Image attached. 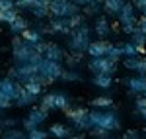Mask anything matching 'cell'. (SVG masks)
I'll list each match as a JSON object with an SVG mask.
<instances>
[{
    "label": "cell",
    "instance_id": "obj_1",
    "mask_svg": "<svg viewBox=\"0 0 146 139\" xmlns=\"http://www.w3.org/2000/svg\"><path fill=\"white\" fill-rule=\"evenodd\" d=\"M41 53L35 51L33 43H27L23 41L22 35H16L12 39V59H14V65H23V63H31L37 65L41 61Z\"/></svg>",
    "mask_w": 146,
    "mask_h": 139
},
{
    "label": "cell",
    "instance_id": "obj_2",
    "mask_svg": "<svg viewBox=\"0 0 146 139\" xmlns=\"http://www.w3.org/2000/svg\"><path fill=\"white\" fill-rule=\"evenodd\" d=\"M90 120H92V128L94 126L96 128H105L109 131L121 129V118L113 108H105V110L94 108V110H90Z\"/></svg>",
    "mask_w": 146,
    "mask_h": 139
},
{
    "label": "cell",
    "instance_id": "obj_3",
    "mask_svg": "<svg viewBox=\"0 0 146 139\" xmlns=\"http://www.w3.org/2000/svg\"><path fill=\"white\" fill-rule=\"evenodd\" d=\"M92 30L88 24L84 22L82 26H78V28H74L70 34H68V39H66V45L68 49L72 51V53H84L86 55V47H88V43L92 41Z\"/></svg>",
    "mask_w": 146,
    "mask_h": 139
},
{
    "label": "cell",
    "instance_id": "obj_4",
    "mask_svg": "<svg viewBox=\"0 0 146 139\" xmlns=\"http://www.w3.org/2000/svg\"><path fill=\"white\" fill-rule=\"evenodd\" d=\"M62 63L60 61H51L47 57H41V61L37 63V77L41 79L43 84H51L60 79V73H62Z\"/></svg>",
    "mask_w": 146,
    "mask_h": 139
},
{
    "label": "cell",
    "instance_id": "obj_5",
    "mask_svg": "<svg viewBox=\"0 0 146 139\" xmlns=\"http://www.w3.org/2000/svg\"><path fill=\"white\" fill-rule=\"evenodd\" d=\"M117 67H119V61L107 57H90L88 61V71L92 75H115L117 73Z\"/></svg>",
    "mask_w": 146,
    "mask_h": 139
},
{
    "label": "cell",
    "instance_id": "obj_6",
    "mask_svg": "<svg viewBox=\"0 0 146 139\" xmlns=\"http://www.w3.org/2000/svg\"><path fill=\"white\" fill-rule=\"evenodd\" d=\"M66 120H68V124H70V128L78 129V131H88L92 128L90 110H86V108H68Z\"/></svg>",
    "mask_w": 146,
    "mask_h": 139
},
{
    "label": "cell",
    "instance_id": "obj_7",
    "mask_svg": "<svg viewBox=\"0 0 146 139\" xmlns=\"http://www.w3.org/2000/svg\"><path fill=\"white\" fill-rule=\"evenodd\" d=\"M80 6L72 0H51L49 2V14L53 18H70L74 14H80Z\"/></svg>",
    "mask_w": 146,
    "mask_h": 139
},
{
    "label": "cell",
    "instance_id": "obj_8",
    "mask_svg": "<svg viewBox=\"0 0 146 139\" xmlns=\"http://www.w3.org/2000/svg\"><path fill=\"white\" fill-rule=\"evenodd\" d=\"M20 92H22V84L18 81H14V79H0V94H4L8 100H16L18 96H20Z\"/></svg>",
    "mask_w": 146,
    "mask_h": 139
},
{
    "label": "cell",
    "instance_id": "obj_9",
    "mask_svg": "<svg viewBox=\"0 0 146 139\" xmlns=\"http://www.w3.org/2000/svg\"><path fill=\"white\" fill-rule=\"evenodd\" d=\"M111 45L113 43L107 41V39H96V41H90L88 47H86V55H88V57H103V55L109 53Z\"/></svg>",
    "mask_w": 146,
    "mask_h": 139
},
{
    "label": "cell",
    "instance_id": "obj_10",
    "mask_svg": "<svg viewBox=\"0 0 146 139\" xmlns=\"http://www.w3.org/2000/svg\"><path fill=\"white\" fill-rule=\"evenodd\" d=\"M117 20H119V24H136L138 22L135 2H125L121 6V10H119V14H117Z\"/></svg>",
    "mask_w": 146,
    "mask_h": 139
},
{
    "label": "cell",
    "instance_id": "obj_11",
    "mask_svg": "<svg viewBox=\"0 0 146 139\" xmlns=\"http://www.w3.org/2000/svg\"><path fill=\"white\" fill-rule=\"evenodd\" d=\"M129 96H138V94L146 92V75H135V77H129Z\"/></svg>",
    "mask_w": 146,
    "mask_h": 139
},
{
    "label": "cell",
    "instance_id": "obj_12",
    "mask_svg": "<svg viewBox=\"0 0 146 139\" xmlns=\"http://www.w3.org/2000/svg\"><path fill=\"white\" fill-rule=\"evenodd\" d=\"M111 32H113L111 22H109L105 16H98V18H96V22H94V34L103 39V37H109Z\"/></svg>",
    "mask_w": 146,
    "mask_h": 139
},
{
    "label": "cell",
    "instance_id": "obj_13",
    "mask_svg": "<svg viewBox=\"0 0 146 139\" xmlns=\"http://www.w3.org/2000/svg\"><path fill=\"white\" fill-rule=\"evenodd\" d=\"M49 30H51V34H64V35L72 32L68 26V18H53V16L49 20Z\"/></svg>",
    "mask_w": 146,
    "mask_h": 139
},
{
    "label": "cell",
    "instance_id": "obj_14",
    "mask_svg": "<svg viewBox=\"0 0 146 139\" xmlns=\"http://www.w3.org/2000/svg\"><path fill=\"white\" fill-rule=\"evenodd\" d=\"M53 102H55V110H60V112H66L68 108H70V104H72L70 96H68L64 90L53 92Z\"/></svg>",
    "mask_w": 146,
    "mask_h": 139
},
{
    "label": "cell",
    "instance_id": "obj_15",
    "mask_svg": "<svg viewBox=\"0 0 146 139\" xmlns=\"http://www.w3.org/2000/svg\"><path fill=\"white\" fill-rule=\"evenodd\" d=\"M72 135V128L70 126H64V124H53L49 128V137L55 139H68Z\"/></svg>",
    "mask_w": 146,
    "mask_h": 139
},
{
    "label": "cell",
    "instance_id": "obj_16",
    "mask_svg": "<svg viewBox=\"0 0 146 139\" xmlns=\"http://www.w3.org/2000/svg\"><path fill=\"white\" fill-rule=\"evenodd\" d=\"M64 49L60 45H56V43H47V49H45V53H43V57H47V59H51V61H60L62 63V59H64Z\"/></svg>",
    "mask_w": 146,
    "mask_h": 139
},
{
    "label": "cell",
    "instance_id": "obj_17",
    "mask_svg": "<svg viewBox=\"0 0 146 139\" xmlns=\"http://www.w3.org/2000/svg\"><path fill=\"white\" fill-rule=\"evenodd\" d=\"M37 98L39 96H35V94H31L29 90H25L22 86V92H20V96L14 100V106H18V108H25V106H31L37 102Z\"/></svg>",
    "mask_w": 146,
    "mask_h": 139
},
{
    "label": "cell",
    "instance_id": "obj_18",
    "mask_svg": "<svg viewBox=\"0 0 146 139\" xmlns=\"http://www.w3.org/2000/svg\"><path fill=\"white\" fill-rule=\"evenodd\" d=\"M92 84L101 90H109L113 86V75H92Z\"/></svg>",
    "mask_w": 146,
    "mask_h": 139
},
{
    "label": "cell",
    "instance_id": "obj_19",
    "mask_svg": "<svg viewBox=\"0 0 146 139\" xmlns=\"http://www.w3.org/2000/svg\"><path fill=\"white\" fill-rule=\"evenodd\" d=\"M123 4H125V0H101V10L107 16H115L117 18V14H119Z\"/></svg>",
    "mask_w": 146,
    "mask_h": 139
},
{
    "label": "cell",
    "instance_id": "obj_20",
    "mask_svg": "<svg viewBox=\"0 0 146 139\" xmlns=\"http://www.w3.org/2000/svg\"><path fill=\"white\" fill-rule=\"evenodd\" d=\"M131 41L136 45L138 55H144V51H146V34L140 30V28H136L135 32L131 34Z\"/></svg>",
    "mask_w": 146,
    "mask_h": 139
},
{
    "label": "cell",
    "instance_id": "obj_21",
    "mask_svg": "<svg viewBox=\"0 0 146 139\" xmlns=\"http://www.w3.org/2000/svg\"><path fill=\"white\" fill-rule=\"evenodd\" d=\"M22 86L25 88V90H29L31 94H35V96H41V94H43V88H45V84L41 82V79H39L37 75H35L33 79L25 81V82L22 84Z\"/></svg>",
    "mask_w": 146,
    "mask_h": 139
},
{
    "label": "cell",
    "instance_id": "obj_22",
    "mask_svg": "<svg viewBox=\"0 0 146 139\" xmlns=\"http://www.w3.org/2000/svg\"><path fill=\"white\" fill-rule=\"evenodd\" d=\"M29 12H31V16L37 18V20H45V18L51 16L49 14V4H45V2H35L33 6L29 8Z\"/></svg>",
    "mask_w": 146,
    "mask_h": 139
},
{
    "label": "cell",
    "instance_id": "obj_23",
    "mask_svg": "<svg viewBox=\"0 0 146 139\" xmlns=\"http://www.w3.org/2000/svg\"><path fill=\"white\" fill-rule=\"evenodd\" d=\"M58 81H64V82H80L84 81V77H82V73H80V69H62V73H60V79Z\"/></svg>",
    "mask_w": 146,
    "mask_h": 139
},
{
    "label": "cell",
    "instance_id": "obj_24",
    "mask_svg": "<svg viewBox=\"0 0 146 139\" xmlns=\"http://www.w3.org/2000/svg\"><path fill=\"white\" fill-rule=\"evenodd\" d=\"M8 26H10V34H14V35H20L25 28H29V26H27V20H25L23 16H20V14H18Z\"/></svg>",
    "mask_w": 146,
    "mask_h": 139
},
{
    "label": "cell",
    "instance_id": "obj_25",
    "mask_svg": "<svg viewBox=\"0 0 146 139\" xmlns=\"http://www.w3.org/2000/svg\"><path fill=\"white\" fill-rule=\"evenodd\" d=\"M27 118L31 120V122H35L39 128L43 126L47 122V118H49V112H45V110H41V108H31V112L27 114Z\"/></svg>",
    "mask_w": 146,
    "mask_h": 139
},
{
    "label": "cell",
    "instance_id": "obj_26",
    "mask_svg": "<svg viewBox=\"0 0 146 139\" xmlns=\"http://www.w3.org/2000/svg\"><path fill=\"white\" fill-rule=\"evenodd\" d=\"M101 12V0H90L88 4H86V8H84V16L86 18H98Z\"/></svg>",
    "mask_w": 146,
    "mask_h": 139
},
{
    "label": "cell",
    "instance_id": "obj_27",
    "mask_svg": "<svg viewBox=\"0 0 146 139\" xmlns=\"http://www.w3.org/2000/svg\"><path fill=\"white\" fill-rule=\"evenodd\" d=\"M0 131H2L0 139H27V133L18 128H8V129H0Z\"/></svg>",
    "mask_w": 146,
    "mask_h": 139
},
{
    "label": "cell",
    "instance_id": "obj_28",
    "mask_svg": "<svg viewBox=\"0 0 146 139\" xmlns=\"http://www.w3.org/2000/svg\"><path fill=\"white\" fill-rule=\"evenodd\" d=\"M20 35H22L23 41H27V43H33V45L37 43V41H41V39H43V35L39 34L35 28H25V30H23Z\"/></svg>",
    "mask_w": 146,
    "mask_h": 139
},
{
    "label": "cell",
    "instance_id": "obj_29",
    "mask_svg": "<svg viewBox=\"0 0 146 139\" xmlns=\"http://www.w3.org/2000/svg\"><path fill=\"white\" fill-rule=\"evenodd\" d=\"M82 57H84V53H66L64 55V63H66V67L68 69H80V63H82Z\"/></svg>",
    "mask_w": 146,
    "mask_h": 139
},
{
    "label": "cell",
    "instance_id": "obj_30",
    "mask_svg": "<svg viewBox=\"0 0 146 139\" xmlns=\"http://www.w3.org/2000/svg\"><path fill=\"white\" fill-rule=\"evenodd\" d=\"M88 135H90L92 139H111V131L105 128H90L88 129Z\"/></svg>",
    "mask_w": 146,
    "mask_h": 139
},
{
    "label": "cell",
    "instance_id": "obj_31",
    "mask_svg": "<svg viewBox=\"0 0 146 139\" xmlns=\"http://www.w3.org/2000/svg\"><path fill=\"white\" fill-rule=\"evenodd\" d=\"M92 108H100V110L113 108V98L111 96H98V98L92 100Z\"/></svg>",
    "mask_w": 146,
    "mask_h": 139
},
{
    "label": "cell",
    "instance_id": "obj_32",
    "mask_svg": "<svg viewBox=\"0 0 146 139\" xmlns=\"http://www.w3.org/2000/svg\"><path fill=\"white\" fill-rule=\"evenodd\" d=\"M41 110L45 112H55V102H53V92H47L41 96Z\"/></svg>",
    "mask_w": 146,
    "mask_h": 139
},
{
    "label": "cell",
    "instance_id": "obj_33",
    "mask_svg": "<svg viewBox=\"0 0 146 139\" xmlns=\"http://www.w3.org/2000/svg\"><path fill=\"white\" fill-rule=\"evenodd\" d=\"M18 16V8H0V22L10 24Z\"/></svg>",
    "mask_w": 146,
    "mask_h": 139
},
{
    "label": "cell",
    "instance_id": "obj_34",
    "mask_svg": "<svg viewBox=\"0 0 146 139\" xmlns=\"http://www.w3.org/2000/svg\"><path fill=\"white\" fill-rule=\"evenodd\" d=\"M135 110L138 112V116H140V118H142V120L146 122V98L142 96V94H138V98H136Z\"/></svg>",
    "mask_w": 146,
    "mask_h": 139
},
{
    "label": "cell",
    "instance_id": "obj_35",
    "mask_svg": "<svg viewBox=\"0 0 146 139\" xmlns=\"http://www.w3.org/2000/svg\"><path fill=\"white\" fill-rule=\"evenodd\" d=\"M136 55H138V49H136V45L133 41L123 43V57H136Z\"/></svg>",
    "mask_w": 146,
    "mask_h": 139
},
{
    "label": "cell",
    "instance_id": "obj_36",
    "mask_svg": "<svg viewBox=\"0 0 146 139\" xmlns=\"http://www.w3.org/2000/svg\"><path fill=\"white\" fill-rule=\"evenodd\" d=\"M107 57L115 59V61H121V59H123V43H119V45H111L109 53H107Z\"/></svg>",
    "mask_w": 146,
    "mask_h": 139
},
{
    "label": "cell",
    "instance_id": "obj_37",
    "mask_svg": "<svg viewBox=\"0 0 146 139\" xmlns=\"http://www.w3.org/2000/svg\"><path fill=\"white\" fill-rule=\"evenodd\" d=\"M27 139H49V131H43L41 128H35L27 131Z\"/></svg>",
    "mask_w": 146,
    "mask_h": 139
},
{
    "label": "cell",
    "instance_id": "obj_38",
    "mask_svg": "<svg viewBox=\"0 0 146 139\" xmlns=\"http://www.w3.org/2000/svg\"><path fill=\"white\" fill-rule=\"evenodd\" d=\"M133 73H136V75H146V57H136V65H135V71Z\"/></svg>",
    "mask_w": 146,
    "mask_h": 139
},
{
    "label": "cell",
    "instance_id": "obj_39",
    "mask_svg": "<svg viewBox=\"0 0 146 139\" xmlns=\"http://www.w3.org/2000/svg\"><path fill=\"white\" fill-rule=\"evenodd\" d=\"M10 106H14V102L12 100H8L4 94H0V112H4V110H8Z\"/></svg>",
    "mask_w": 146,
    "mask_h": 139
},
{
    "label": "cell",
    "instance_id": "obj_40",
    "mask_svg": "<svg viewBox=\"0 0 146 139\" xmlns=\"http://www.w3.org/2000/svg\"><path fill=\"white\" fill-rule=\"evenodd\" d=\"M22 126H23V131H31V129H35V128H39L35 122H31L29 118H23V122H22Z\"/></svg>",
    "mask_w": 146,
    "mask_h": 139
},
{
    "label": "cell",
    "instance_id": "obj_41",
    "mask_svg": "<svg viewBox=\"0 0 146 139\" xmlns=\"http://www.w3.org/2000/svg\"><path fill=\"white\" fill-rule=\"evenodd\" d=\"M16 126H18V120L16 118H4V122H2V129L16 128Z\"/></svg>",
    "mask_w": 146,
    "mask_h": 139
},
{
    "label": "cell",
    "instance_id": "obj_42",
    "mask_svg": "<svg viewBox=\"0 0 146 139\" xmlns=\"http://www.w3.org/2000/svg\"><path fill=\"white\" fill-rule=\"evenodd\" d=\"M35 30H37V32H39L41 35H49V34H51V30H49V24H41V22H37Z\"/></svg>",
    "mask_w": 146,
    "mask_h": 139
},
{
    "label": "cell",
    "instance_id": "obj_43",
    "mask_svg": "<svg viewBox=\"0 0 146 139\" xmlns=\"http://www.w3.org/2000/svg\"><path fill=\"white\" fill-rule=\"evenodd\" d=\"M136 30V24H121V32L127 35H131Z\"/></svg>",
    "mask_w": 146,
    "mask_h": 139
},
{
    "label": "cell",
    "instance_id": "obj_44",
    "mask_svg": "<svg viewBox=\"0 0 146 139\" xmlns=\"http://www.w3.org/2000/svg\"><path fill=\"white\" fill-rule=\"evenodd\" d=\"M123 139H140V135H138V131H135V129H129V131H125Z\"/></svg>",
    "mask_w": 146,
    "mask_h": 139
},
{
    "label": "cell",
    "instance_id": "obj_45",
    "mask_svg": "<svg viewBox=\"0 0 146 139\" xmlns=\"http://www.w3.org/2000/svg\"><path fill=\"white\" fill-rule=\"evenodd\" d=\"M0 8H16V2L14 0H2L0 2Z\"/></svg>",
    "mask_w": 146,
    "mask_h": 139
},
{
    "label": "cell",
    "instance_id": "obj_46",
    "mask_svg": "<svg viewBox=\"0 0 146 139\" xmlns=\"http://www.w3.org/2000/svg\"><path fill=\"white\" fill-rule=\"evenodd\" d=\"M136 28H140V30H142V32L146 34V16H142V18L136 22Z\"/></svg>",
    "mask_w": 146,
    "mask_h": 139
},
{
    "label": "cell",
    "instance_id": "obj_47",
    "mask_svg": "<svg viewBox=\"0 0 146 139\" xmlns=\"http://www.w3.org/2000/svg\"><path fill=\"white\" fill-rule=\"evenodd\" d=\"M72 2H74V4H78V6H86L90 0H72Z\"/></svg>",
    "mask_w": 146,
    "mask_h": 139
},
{
    "label": "cell",
    "instance_id": "obj_48",
    "mask_svg": "<svg viewBox=\"0 0 146 139\" xmlns=\"http://www.w3.org/2000/svg\"><path fill=\"white\" fill-rule=\"evenodd\" d=\"M68 139H86V135H84V133H80V135H70Z\"/></svg>",
    "mask_w": 146,
    "mask_h": 139
},
{
    "label": "cell",
    "instance_id": "obj_49",
    "mask_svg": "<svg viewBox=\"0 0 146 139\" xmlns=\"http://www.w3.org/2000/svg\"><path fill=\"white\" fill-rule=\"evenodd\" d=\"M119 82H121V84H125V86H127V82H129V77H123V79H119Z\"/></svg>",
    "mask_w": 146,
    "mask_h": 139
},
{
    "label": "cell",
    "instance_id": "obj_50",
    "mask_svg": "<svg viewBox=\"0 0 146 139\" xmlns=\"http://www.w3.org/2000/svg\"><path fill=\"white\" fill-rule=\"evenodd\" d=\"M140 12H142V16H146V6H142V8H140Z\"/></svg>",
    "mask_w": 146,
    "mask_h": 139
},
{
    "label": "cell",
    "instance_id": "obj_51",
    "mask_svg": "<svg viewBox=\"0 0 146 139\" xmlns=\"http://www.w3.org/2000/svg\"><path fill=\"white\" fill-rule=\"evenodd\" d=\"M2 122H4V118L0 116V129H2Z\"/></svg>",
    "mask_w": 146,
    "mask_h": 139
},
{
    "label": "cell",
    "instance_id": "obj_52",
    "mask_svg": "<svg viewBox=\"0 0 146 139\" xmlns=\"http://www.w3.org/2000/svg\"><path fill=\"white\" fill-rule=\"evenodd\" d=\"M142 96H144V98H146V92H144V94H142Z\"/></svg>",
    "mask_w": 146,
    "mask_h": 139
},
{
    "label": "cell",
    "instance_id": "obj_53",
    "mask_svg": "<svg viewBox=\"0 0 146 139\" xmlns=\"http://www.w3.org/2000/svg\"><path fill=\"white\" fill-rule=\"evenodd\" d=\"M144 135H146V129H144Z\"/></svg>",
    "mask_w": 146,
    "mask_h": 139
},
{
    "label": "cell",
    "instance_id": "obj_54",
    "mask_svg": "<svg viewBox=\"0 0 146 139\" xmlns=\"http://www.w3.org/2000/svg\"><path fill=\"white\" fill-rule=\"evenodd\" d=\"M144 57H146V51H144Z\"/></svg>",
    "mask_w": 146,
    "mask_h": 139
},
{
    "label": "cell",
    "instance_id": "obj_55",
    "mask_svg": "<svg viewBox=\"0 0 146 139\" xmlns=\"http://www.w3.org/2000/svg\"><path fill=\"white\" fill-rule=\"evenodd\" d=\"M0 2H2V0H0Z\"/></svg>",
    "mask_w": 146,
    "mask_h": 139
},
{
    "label": "cell",
    "instance_id": "obj_56",
    "mask_svg": "<svg viewBox=\"0 0 146 139\" xmlns=\"http://www.w3.org/2000/svg\"><path fill=\"white\" fill-rule=\"evenodd\" d=\"M121 139H123V137H121Z\"/></svg>",
    "mask_w": 146,
    "mask_h": 139
}]
</instances>
